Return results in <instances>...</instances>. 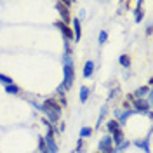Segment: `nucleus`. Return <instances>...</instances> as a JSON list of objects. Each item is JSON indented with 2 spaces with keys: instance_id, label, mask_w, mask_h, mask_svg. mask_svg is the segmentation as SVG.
Segmentation results:
<instances>
[{
  "instance_id": "nucleus-1",
  "label": "nucleus",
  "mask_w": 153,
  "mask_h": 153,
  "mask_svg": "<svg viewBox=\"0 0 153 153\" xmlns=\"http://www.w3.org/2000/svg\"><path fill=\"white\" fill-rule=\"evenodd\" d=\"M63 73H65V78H63V84L61 85L65 87V91H70L73 87V82H75V66L63 65Z\"/></svg>"
},
{
  "instance_id": "nucleus-2",
  "label": "nucleus",
  "mask_w": 153,
  "mask_h": 153,
  "mask_svg": "<svg viewBox=\"0 0 153 153\" xmlns=\"http://www.w3.org/2000/svg\"><path fill=\"white\" fill-rule=\"evenodd\" d=\"M42 108H44L45 111H49V113L57 115V117H61V111H63V108H61V105L57 103L56 97H47V99H44Z\"/></svg>"
},
{
  "instance_id": "nucleus-3",
  "label": "nucleus",
  "mask_w": 153,
  "mask_h": 153,
  "mask_svg": "<svg viewBox=\"0 0 153 153\" xmlns=\"http://www.w3.org/2000/svg\"><path fill=\"white\" fill-rule=\"evenodd\" d=\"M132 111L134 113H148L150 110H152V105L146 101V99H132Z\"/></svg>"
},
{
  "instance_id": "nucleus-4",
  "label": "nucleus",
  "mask_w": 153,
  "mask_h": 153,
  "mask_svg": "<svg viewBox=\"0 0 153 153\" xmlns=\"http://www.w3.org/2000/svg\"><path fill=\"white\" fill-rule=\"evenodd\" d=\"M54 26H57V30L61 31V35H63V40H65V42H71V40H73V31H71V26H68V25H65V23H61L59 19L54 23Z\"/></svg>"
},
{
  "instance_id": "nucleus-5",
  "label": "nucleus",
  "mask_w": 153,
  "mask_h": 153,
  "mask_svg": "<svg viewBox=\"0 0 153 153\" xmlns=\"http://www.w3.org/2000/svg\"><path fill=\"white\" fill-rule=\"evenodd\" d=\"M56 10L59 12V16H61V19H59V21L70 26V25H71V14H70V9H68V7H65L61 2H56Z\"/></svg>"
},
{
  "instance_id": "nucleus-6",
  "label": "nucleus",
  "mask_w": 153,
  "mask_h": 153,
  "mask_svg": "<svg viewBox=\"0 0 153 153\" xmlns=\"http://www.w3.org/2000/svg\"><path fill=\"white\" fill-rule=\"evenodd\" d=\"M111 148H113V139H111L110 134H106V136H103V137L99 139V143H97V152L106 153L108 150H111Z\"/></svg>"
},
{
  "instance_id": "nucleus-7",
  "label": "nucleus",
  "mask_w": 153,
  "mask_h": 153,
  "mask_svg": "<svg viewBox=\"0 0 153 153\" xmlns=\"http://www.w3.org/2000/svg\"><path fill=\"white\" fill-rule=\"evenodd\" d=\"M44 143L47 146L49 153H59V146H57L56 139H54V132H47L44 136Z\"/></svg>"
},
{
  "instance_id": "nucleus-8",
  "label": "nucleus",
  "mask_w": 153,
  "mask_h": 153,
  "mask_svg": "<svg viewBox=\"0 0 153 153\" xmlns=\"http://www.w3.org/2000/svg\"><path fill=\"white\" fill-rule=\"evenodd\" d=\"M71 31H73V42H78L82 38V21L80 18H73L71 19Z\"/></svg>"
},
{
  "instance_id": "nucleus-9",
  "label": "nucleus",
  "mask_w": 153,
  "mask_h": 153,
  "mask_svg": "<svg viewBox=\"0 0 153 153\" xmlns=\"http://www.w3.org/2000/svg\"><path fill=\"white\" fill-rule=\"evenodd\" d=\"M152 92V89L148 85H143V87H139V89H136L132 92V97L134 99H144V96H148Z\"/></svg>"
},
{
  "instance_id": "nucleus-10",
  "label": "nucleus",
  "mask_w": 153,
  "mask_h": 153,
  "mask_svg": "<svg viewBox=\"0 0 153 153\" xmlns=\"http://www.w3.org/2000/svg\"><path fill=\"white\" fill-rule=\"evenodd\" d=\"M94 61H91V59H89V61H85V65H84V71H82V73H84V78H91V76H92V73H94Z\"/></svg>"
},
{
  "instance_id": "nucleus-11",
  "label": "nucleus",
  "mask_w": 153,
  "mask_h": 153,
  "mask_svg": "<svg viewBox=\"0 0 153 153\" xmlns=\"http://www.w3.org/2000/svg\"><path fill=\"white\" fill-rule=\"evenodd\" d=\"M111 139H113V146H118L120 143H124V141H125L124 131H122V129H118L117 132H113V134H111Z\"/></svg>"
},
{
  "instance_id": "nucleus-12",
  "label": "nucleus",
  "mask_w": 153,
  "mask_h": 153,
  "mask_svg": "<svg viewBox=\"0 0 153 153\" xmlns=\"http://www.w3.org/2000/svg\"><path fill=\"white\" fill-rule=\"evenodd\" d=\"M106 129H108V132H110V136H111L113 132H117V131L122 129V127H120V124H118L115 118H110V120L106 122Z\"/></svg>"
},
{
  "instance_id": "nucleus-13",
  "label": "nucleus",
  "mask_w": 153,
  "mask_h": 153,
  "mask_svg": "<svg viewBox=\"0 0 153 153\" xmlns=\"http://www.w3.org/2000/svg\"><path fill=\"white\" fill-rule=\"evenodd\" d=\"M4 91L7 92V94H12V96H18L19 92H21V87L14 82V84H10V85H5L4 87Z\"/></svg>"
},
{
  "instance_id": "nucleus-14",
  "label": "nucleus",
  "mask_w": 153,
  "mask_h": 153,
  "mask_svg": "<svg viewBox=\"0 0 153 153\" xmlns=\"http://www.w3.org/2000/svg\"><path fill=\"white\" fill-rule=\"evenodd\" d=\"M118 63H120V66H124V68H131V56L129 54H120L118 56Z\"/></svg>"
},
{
  "instance_id": "nucleus-15",
  "label": "nucleus",
  "mask_w": 153,
  "mask_h": 153,
  "mask_svg": "<svg viewBox=\"0 0 153 153\" xmlns=\"http://www.w3.org/2000/svg\"><path fill=\"white\" fill-rule=\"evenodd\" d=\"M92 132H94V129H92V127H82V129H80V132H78V137H80V139L91 137Z\"/></svg>"
},
{
  "instance_id": "nucleus-16",
  "label": "nucleus",
  "mask_w": 153,
  "mask_h": 153,
  "mask_svg": "<svg viewBox=\"0 0 153 153\" xmlns=\"http://www.w3.org/2000/svg\"><path fill=\"white\" fill-rule=\"evenodd\" d=\"M89 94H91V89L89 87H85V85H82L80 87V103H85L87 99H89Z\"/></svg>"
},
{
  "instance_id": "nucleus-17",
  "label": "nucleus",
  "mask_w": 153,
  "mask_h": 153,
  "mask_svg": "<svg viewBox=\"0 0 153 153\" xmlns=\"http://www.w3.org/2000/svg\"><path fill=\"white\" fill-rule=\"evenodd\" d=\"M134 144H136L137 148H143L146 153H152L150 152V137H146L144 141H134Z\"/></svg>"
},
{
  "instance_id": "nucleus-18",
  "label": "nucleus",
  "mask_w": 153,
  "mask_h": 153,
  "mask_svg": "<svg viewBox=\"0 0 153 153\" xmlns=\"http://www.w3.org/2000/svg\"><path fill=\"white\" fill-rule=\"evenodd\" d=\"M143 19H144V10L141 7H136V10H134V21L136 23H141Z\"/></svg>"
},
{
  "instance_id": "nucleus-19",
  "label": "nucleus",
  "mask_w": 153,
  "mask_h": 153,
  "mask_svg": "<svg viewBox=\"0 0 153 153\" xmlns=\"http://www.w3.org/2000/svg\"><path fill=\"white\" fill-rule=\"evenodd\" d=\"M0 84H4V87H5V85L14 84V80H12L9 75H4V73H0Z\"/></svg>"
},
{
  "instance_id": "nucleus-20",
  "label": "nucleus",
  "mask_w": 153,
  "mask_h": 153,
  "mask_svg": "<svg viewBox=\"0 0 153 153\" xmlns=\"http://www.w3.org/2000/svg\"><path fill=\"white\" fill-rule=\"evenodd\" d=\"M129 146H131V141H127V139H125L124 143H120L118 146H115V152H117V153H122L124 150H127Z\"/></svg>"
},
{
  "instance_id": "nucleus-21",
  "label": "nucleus",
  "mask_w": 153,
  "mask_h": 153,
  "mask_svg": "<svg viewBox=\"0 0 153 153\" xmlns=\"http://www.w3.org/2000/svg\"><path fill=\"white\" fill-rule=\"evenodd\" d=\"M106 111H108V108H106V106H103V108H101V115H99V118H97V125H96L97 129H99V125H101V122H103V118H105Z\"/></svg>"
},
{
  "instance_id": "nucleus-22",
  "label": "nucleus",
  "mask_w": 153,
  "mask_h": 153,
  "mask_svg": "<svg viewBox=\"0 0 153 153\" xmlns=\"http://www.w3.org/2000/svg\"><path fill=\"white\" fill-rule=\"evenodd\" d=\"M106 40H108V31L101 30V31H99V40H97V42H99V44H105Z\"/></svg>"
},
{
  "instance_id": "nucleus-23",
  "label": "nucleus",
  "mask_w": 153,
  "mask_h": 153,
  "mask_svg": "<svg viewBox=\"0 0 153 153\" xmlns=\"http://www.w3.org/2000/svg\"><path fill=\"white\" fill-rule=\"evenodd\" d=\"M82 148H84V139H80V137H78V141H76V150H75L73 153L82 152Z\"/></svg>"
},
{
  "instance_id": "nucleus-24",
  "label": "nucleus",
  "mask_w": 153,
  "mask_h": 153,
  "mask_svg": "<svg viewBox=\"0 0 153 153\" xmlns=\"http://www.w3.org/2000/svg\"><path fill=\"white\" fill-rule=\"evenodd\" d=\"M56 92H57V97H61V96H65V92H66V91H65V87L59 84V85H57V89H56Z\"/></svg>"
},
{
  "instance_id": "nucleus-25",
  "label": "nucleus",
  "mask_w": 153,
  "mask_h": 153,
  "mask_svg": "<svg viewBox=\"0 0 153 153\" xmlns=\"http://www.w3.org/2000/svg\"><path fill=\"white\" fill-rule=\"evenodd\" d=\"M117 92H118V89H115V91H110V94H108V99H113Z\"/></svg>"
},
{
  "instance_id": "nucleus-26",
  "label": "nucleus",
  "mask_w": 153,
  "mask_h": 153,
  "mask_svg": "<svg viewBox=\"0 0 153 153\" xmlns=\"http://www.w3.org/2000/svg\"><path fill=\"white\" fill-rule=\"evenodd\" d=\"M146 35H152V25L146 26Z\"/></svg>"
},
{
  "instance_id": "nucleus-27",
  "label": "nucleus",
  "mask_w": 153,
  "mask_h": 153,
  "mask_svg": "<svg viewBox=\"0 0 153 153\" xmlns=\"http://www.w3.org/2000/svg\"><path fill=\"white\" fill-rule=\"evenodd\" d=\"M106 153H117V152H115V146H113V148H111V150H108V152H106Z\"/></svg>"
},
{
  "instance_id": "nucleus-28",
  "label": "nucleus",
  "mask_w": 153,
  "mask_h": 153,
  "mask_svg": "<svg viewBox=\"0 0 153 153\" xmlns=\"http://www.w3.org/2000/svg\"><path fill=\"white\" fill-rule=\"evenodd\" d=\"M96 153H99V152H96Z\"/></svg>"
},
{
  "instance_id": "nucleus-29",
  "label": "nucleus",
  "mask_w": 153,
  "mask_h": 153,
  "mask_svg": "<svg viewBox=\"0 0 153 153\" xmlns=\"http://www.w3.org/2000/svg\"><path fill=\"white\" fill-rule=\"evenodd\" d=\"M71 153H73V152H71Z\"/></svg>"
}]
</instances>
